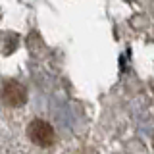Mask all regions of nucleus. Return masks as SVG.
Masks as SVG:
<instances>
[{"instance_id": "obj_1", "label": "nucleus", "mask_w": 154, "mask_h": 154, "mask_svg": "<svg viewBox=\"0 0 154 154\" xmlns=\"http://www.w3.org/2000/svg\"><path fill=\"white\" fill-rule=\"evenodd\" d=\"M27 135L35 144H38V146H50V144L54 143V129H52L50 123L42 122V119H35V122L29 123Z\"/></svg>"}, {"instance_id": "obj_2", "label": "nucleus", "mask_w": 154, "mask_h": 154, "mask_svg": "<svg viewBox=\"0 0 154 154\" xmlns=\"http://www.w3.org/2000/svg\"><path fill=\"white\" fill-rule=\"evenodd\" d=\"M2 98H4V102L10 104V106H19V104L25 102L27 93H25V89H23V85H19L17 81H8V83H4V87H2Z\"/></svg>"}]
</instances>
